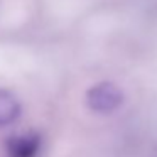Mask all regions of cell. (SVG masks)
Returning a JSON list of instances; mask_svg holds the SVG:
<instances>
[{"label": "cell", "instance_id": "6da1fadb", "mask_svg": "<svg viewBox=\"0 0 157 157\" xmlns=\"http://www.w3.org/2000/svg\"><path fill=\"white\" fill-rule=\"evenodd\" d=\"M123 101L122 91L117 86L110 85V83H103L88 93V106L93 112L98 113H110L115 112Z\"/></svg>", "mask_w": 157, "mask_h": 157}, {"label": "cell", "instance_id": "7a4b0ae2", "mask_svg": "<svg viewBox=\"0 0 157 157\" xmlns=\"http://www.w3.org/2000/svg\"><path fill=\"white\" fill-rule=\"evenodd\" d=\"M41 152V137L37 133L12 135L7 142L9 157H37Z\"/></svg>", "mask_w": 157, "mask_h": 157}, {"label": "cell", "instance_id": "3957f363", "mask_svg": "<svg viewBox=\"0 0 157 157\" xmlns=\"http://www.w3.org/2000/svg\"><path fill=\"white\" fill-rule=\"evenodd\" d=\"M21 105L10 93L0 90V127L10 125L21 115Z\"/></svg>", "mask_w": 157, "mask_h": 157}]
</instances>
